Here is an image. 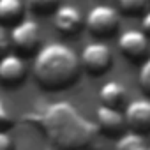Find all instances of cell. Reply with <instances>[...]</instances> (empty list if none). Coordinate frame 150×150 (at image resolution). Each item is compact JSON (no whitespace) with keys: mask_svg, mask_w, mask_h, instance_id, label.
Listing matches in <instances>:
<instances>
[{"mask_svg":"<svg viewBox=\"0 0 150 150\" xmlns=\"http://www.w3.org/2000/svg\"><path fill=\"white\" fill-rule=\"evenodd\" d=\"M138 83H139V88L150 96V57L141 64L139 67V74H138Z\"/></svg>","mask_w":150,"mask_h":150,"instance_id":"2e32d148","label":"cell"},{"mask_svg":"<svg viewBox=\"0 0 150 150\" xmlns=\"http://www.w3.org/2000/svg\"><path fill=\"white\" fill-rule=\"evenodd\" d=\"M148 2H150V0H148Z\"/></svg>","mask_w":150,"mask_h":150,"instance_id":"44dd1931","label":"cell"},{"mask_svg":"<svg viewBox=\"0 0 150 150\" xmlns=\"http://www.w3.org/2000/svg\"><path fill=\"white\" fill-rule=\"evenodd\" d=\"M27 120H32L57 150H87L99 132L96 122L67 101L46 104Z\"/></svg>","mask_w":150,"mask_h":150,"instance_id":"6da1fadb","label":"cell"},{"mask_svg":"<svg viewBox=\"0 0 150 150\" xmlns=\"http://www.w3.org/2000/svg\"><path fill=\"white\" fill-rule=\"evenodd\" d=\"M58 2L60 0H28V7L35 13V14H50L55 13L58 9Z\"/></svg>","mask_w":150,"mask_h":150,"instance_id":"9a60e30c","label":"cell"},{"mask_svg":"<svg viewBox=\"0 0 150 150\" xmlns=\"http://www.w3.org/2000/svg\"><path fill=\"white\" fill-rule=\"evenodd\" d=\"M9 53V35L6 32V28L0 25V60Z\"/></svg>","mask_w":150,"mask_h":150,"instance_id":"ac0fdd59","label":"cell"},{"mask_svg":"<svg viewBox=\"0 0 150 150\" xmlns=\"http://www.w3.org/2000/svg\"><path fill=\"white\" fill-rule=\"evenodd\" d=\"M117 2L122 13H125L127 16H138L145 11L148 0H117Z\"/></svg>","mask_w":150,"mask_h":150,"instance_id":"5bb4252c","label":"cell"},{"mask_svg":"<svg viewBox=\"0 0 150 150\" xmlns=\"http://www.w3.org/2000/svg\"><path fill=\"white\" fill-rule=\"evenodd\" d=\"M27 78V64L16 53H7L0 60V83L6 87H18Z\"/></svg>","mask_w":150,"mask_h":150,"instance_id":"9c48e42d","label":"cell"},{"mask_svg":"<svg viewBox=\"0 0 150 150\" xmlns=\"http://www.w3.org/2000/svg\"><path fill=\"white\" fill-rule=\"evenodd\" d=\"M125 124L131 131L145 134L150 132V99H134L125 106Z\"/></svg>","mask_w":150,"mask_h":150,"instance_id":"8992f818","label":"cell"},{"mask_svg":"<svg viewBox=\"0 0 150 150\" xmlns=\"http://www.w3.org/2000/svg\"><path fill=\"white\" fill-rule=\"evenodd\" d=\"M23 20L21 0H0V25H18Z\"/></svg>","mask_w":150,"mask_h":150,"instance_id":"7c38bea8","label":"cell"},{"mask_svg":"<svg viewBox=\"0 0 150 150\" xmlns=\"http://www.w3.org/2000/svg\"><path fill=\"white\" fill-rule=\"evenodd\" d=\"M81 69H85L92 76L104 74L113 64V53L108 44L104 42H90L83 48L80 55Z\"/></svg>","mask_w":150,"mask_h":150,"instance_id":"277c9868","label":"cell"},{"mask_svg":"<svg viewBox=\"0 0 150 150\" xmlns=\"http://www.w3.org/2000/svg\"><path fill=\"white\" fill-rule=\"evenodd\" d=\"M99 99L104 106H110V108H118L125 103L127 99V88L124 83L120 81H106L101 90H99Z\"/></svg>","mask_w":150,"mask_h":150,"instance_id":"8fae6325","label":"cell"},{"mask_svg":"<svg viewBox=\"0 0 150 150\" xmlns=\"http://www.w3.org/2000/svg\"><path fill=\"white\" fill-rule=\"evenodd\" d=\"M0 150H14V139L7 131H0Z\"/></svg>","mask_w":150,"mask_h":150,"instance_id":"d6986e66","label":"cell"},{"mask_svg":"<svg viewBox=\"0 0 150 150\" xmlns=\"http://www.w3.org/2000/svg\"><path fill=\"white\" fill-rule=\"evenodd\" d=\"M81 72V62L72 48L62 42L42 46L34 58V78L42 90L57 92L72 87Z\"/></svg>","mask_w":150,"mask_h":150,"instance_id":"7a4b0ae2","label":"cell"},{"mask_svg":"<svg viewBox=\"0 0 150 150\" xmlns=\"http://www.w3.org/2000/svg\"><path fill=\"white\" fill-rule=\"evenodd\" d=\"M117 150H150V146L146 145L143 134L131 131V132H125L118 138Z\"/></svg>","mask_w":150,"mask_h":150,"instance_id":"4fadbf2b","label":"cell"},{"mask_svg":"<svg viewBox=\"0 0 150 150\" xmlns=\"http://www.w3.org/2000/svg\"><path fill=\"white\" fill-rule=\"evenodd\" d=\"M39 41H41V30L37 21L34 20H21L11 30V42L16 48V51L21 53L23 57L35 53L39 48Z\"/></svg>","mask_w":150,"mask_h":150,"instance_id":"5b68a950","label":"cell"},{"mask_svg":"<svg viewBox=\"0 0 150 150\" xmlns=\"http://www.w3.org/2000/svg\"><path fill=\"white\" fill-rule=\"evenodd\" d=\"M96 125L99 132L106 136H122L124 129L127 127L125 115L118 108H110L104 104H101L96 111Z\"/></svg>","mask_w":150,"mask_h":150,"instance_id":"ba28073f","label":"cell"},{"mask_svg":"<svg viewBox=\"0 0 150 150\" xmlns=\"http://www.w3.org/2000/svg\"><path fill=\"white\" fill-rule=\"evenodd\" d=\"M13 124H14V120H13L11 111L7 110L6 103L0 99V131H9L13 127Z\"/></svg>","mask_w":150,"mask_h":150,"instance_id":"e0dca14e","label":"cell"},{"mask_svg":"<svg viewBox=\"0 0 150 150\" xmlns=\"http://www.w3.org/2000/svg\"><path fill=\"white\" fill-rule=\"evenodd\" d=\"M53 23L60 34L72 35V34L80 32L81 25L85 23V18L76 6L65 4V6H58V9L53 13Z\"/></svg>","mask_w":150,"mask_h":150,"instance_id":"30bf717a","label":"cell"},{"mask_svg":"<svg viewBox=\"0 0 150 150\" xmlns=\"http://www.w3.org/2000/svg\"><path fill=\"white\" fill-rule=\"evenodd\" d=\"M118 50L132 62L141 60L148 51V35L143 30H125L118 37Z\"/></svg>","mask_w":150,"mask_h":150,"instance_id":"52a82bcc","label":"cell"},{"mask_svg":"<svg viewBox=\"0 0 150 150\" xmlns=\"http://www.w3.org/2000/svg\"><path fill=\"white\" fill-rule=\"evenodd\" d=\"M120 23L118 18V11L111 6L106 4H99L94 6L85 18V25L88 28V32L96 37H110L117 32Z\"/></svg>","mask_w":150,"mask_h":150,"instance_id":"3957f363","label":"cell"},{"mask_svg":"<svg viewBox=\"0 0 150 150\" xmlns=\"http://www.w3.org/2000/svg\"><path fill=\"white\" fill-rule=\"evenodd\" d=\"M143 32L150 37V11H146L143 16Z\"/></svg>","mask_w":150,"mask_h":150,"instance_id":"ffe728a7","label":"cell"}]
</instances>
